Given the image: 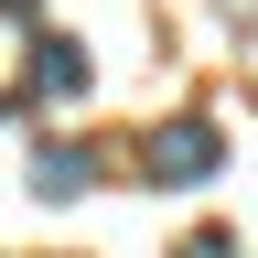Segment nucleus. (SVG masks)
<instances>
[{
	"instance_id": "4",
	"label": "nucleus",
	"mask_w": 258,
	"mask_h": 258,
	"mask_svg": "<svg viewBox=\"0 0 258 258\" xmlns=\"http://www.w3.org/2000/svg\"><path fill=\"white\" fill-rule=\"evenodd\" d=\"M226 11H258V0H226Z\"/></svg>"
},
{
	"instance_id": "3",
	"label": "nucleus",
	"mask_w": 258,
	"mask_h": 258,
	"mask_svg": "<svg viewBox=\"0 0 258 258\" xmlns=\"http://www.w3.org/2000/svg\"><path fill=\"white\" fill-rule=\"evenodd\" d=\"M22 54H32V64H22V76H32V97H86V76H97L76 32H32Z\"/></svg>"
},
{
	"instance_id": "2",
	"label": "nucleus",
	"mask_w": 258,
	"mask_h": 258,
	"mask_svg": "<svg viewBox=\"0 0 258 258\" xmlns=\"http://www.w3.org/2000/svg\"><path fill=\"white\" fill-rule=\"evenodd\" d=\"M22 183L43 194V205H76V194L97 183V151H86V140H32V161H22Z\"/></svg>"
},
{
	"instance_id": "1",
	"label": "nucleus",
	"mask_w": 258,
	"mask_h": 258,
	"mask_svg": "<svg viewBox=\"0 0 258 258\" xmlns=\"http://www.w3.org/2000/svg\"><path fill=\"white\" fill-rule=\"evenodd\" d=\"M215 161H226V129H215V118H161L151 140H140V183L183 194V183H205Z\"/></svg>"
}]
</instances>
